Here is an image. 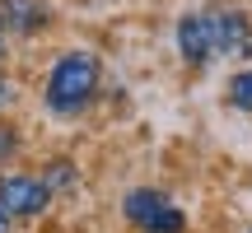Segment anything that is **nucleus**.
Listing matches in <instances>:
<instances>
[{"mask_svg":"<svg viewBox=\"0 0 252 233\" xmlns=\"http://www.w3.org/2000/svg\"><path fill=\"white\" fill-rule=\"evenodd\" d=\"M98 93V56L89 52H65L47 75V108L70 116Z\"/></svg>","mask_w":252,"mask_h":233,"instance_id":"1","label":"nucleus"},{"mask_svg":"<svg viewBox=\"0 0 252 233\" xmlns=\"http://www.w3.org/2000/svg\"><path fill=\"white\" fill-rule=\"evenodd\" d=\"M206 19H210L215 56H224V61H252V24H248L243 9L220 5V9H206Z\"/></svg>","mask_w":252,"mask_h":233,"instance_id":"2","label":"nucleus"},{"mask_svg":"<svg viewBox=\"0 0 252 233\" xmlns=\"http://www.w3.org/2000/svg\"><path fill=\"white\" fill-rule=\"evenodd\" d=\"M122 210H126V219H131L135 229H145V233H182V210L173 205L168 196L150 191V187L131 191V196L122 201Z\"/></svg>","mask_w":252,"mask_h":233,"instance_id":"3","label":"nucleus"},{"mask_svg":"<svg viewBox=\"0 0 252 233\" xmlns=\"http://www.w3.org/2000/svg\"><path fill=\"white\" fill-rule=\"evenodd\" d=\"M47 196H52V187H47L42 177H33V173H5V177H0V210H5L9 219L42 215Z\"/></svg>","mask_w":252,"mask_h":233,"instance_id":"4","label":"nucleus"},{"mask_svg":"<svg viewBox=\"0 0 252 233\" xmlns=\"http://www.w3.org/2000/svg\"><path fill=\"white\" fill-rule=\"evenodd\" d=\"M178 52L187 65H206L215 56V42H210V19L206 14H187L178 24Z\"/></svg>","mask_w":252,"mask_h":233,"instance_id":"5","label":"nucleus"},{"mask_svg":"<svg viewBox=\"0 0 252 233\" xmlns=\"http://www.w3.org/2000/svg\"><path fill=\"white\" fill-rule=\"evenodd\" d=\"M5 19L9 28H42V19H47V9L42 5H33V0H9L5 5Z\"/></svg>","mask_w":252,"mask_h":233,"instance_id":"6","label":"nucleus"},{"mask_svg":"<svg viewBox=\"0 0 252 233\" xmlns=\"http://www.w3.org/2000/svg\"><path fill=\"white\" fill-rule=\"evenodd\" d=\"M229 103H234L238 112H252V65L229 80Z\"/></svg>","mask_w":252,"mask_h":233,"instance_id":"7","label":"nucleus"},{"mask_svg":"<svg viewBox=\"0 0 252 233\" xmlns=\"http://www.w3.org/2000/svg\"><path fill=\"white\" fill-rule=\"evenodd\" d=\"M0 233H9V215H5V210H0Z\"/></svg>","mask_w":252,"mask_h":233,"instance_id":"8","label":"nucleus"},{"mask_svg":"<svg viewBox=\"0 0 252 233\" xmlns=\"http://www.w3.org/2000/svg\"><path fill=\"white\" fill-rule=\"evenodd\" d=\"M0 33H5V19H0Z\"/></svg>","mask_w":252,"mask_h":233,"instance_id":"9","label":"nucleus"},{"mask_svg":"<svg viewBox=\"0 0 252 233\" xmlns=\"http://www.w3.org/2000/svg\"><path fill=\"white\" fill-rule=\"evenodd\" d=\"M248 233H252V229H248Z\"/></svg>","mask_w":252,"mask_h":233,"instance_id":"10","label":"nucleus"}]
</instances>
